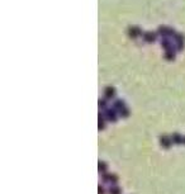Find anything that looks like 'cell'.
<instances>
[{
	"mask_svg": "<svg viewBox=\"0 0 185 194\" xmlns=\"http://www.w3.org/2000/svg\"><path fill=\"white\" fill-rule=\"evenodd\" d=\"M171 142H172V140H171L169 136H162L161 137V145H162V147L169 149L171 146Z\"/></svg>",
	"mask_w": 185,
	"mask_h": 194,
	"instance_id": "obj_1",
	"label": "cell"
},
{
	"mask_svg": "<svg viewBox=\"0 0 185 194\" xmlns=\"http://www.w3.org/2000/svg\"><path fill=\"white\" fill-rule=\"evenodd\" d=\"M109 194H122V189L117 184H112L109 188Z\"/></svg>",
	"mask_w": 185,
	"mask_h": 194,
	"instance_id": "obj_2",
	"label": "cell"
},
{
	"mask_svg": "<svg viewBox=\"0 0 185 194\" xmlns=\"http://www.w3.org/2000/svg\"><path fill=\"white\" fill-rule=\"evenodd\" d=\"M171 140H172V142H175V143H183L184 142L183 136H180L179 133H174L172 137H171Z\"/></svg>",
	"mask_w": 185,
	"mask_h": 194,
	"instance_id": "obj_3",
	"label": "cell"
},
{
	"mask_svg": "<svg viewBox=\"0 0 185 194\" xmlns=\"http://www.w3.org/2000/svg\"><path fill=\"white\" fill-rule=\"evenodd\" d=\"M98 169H99V173L100 174H104V173H107V170H108V165L105 162H103V161H99V164H98Z\"/></svg>",
	"mask_w": 185,
	"mask_h": 194,
	"instance_id": "obj_4",
	"label": "cell"
},
{
	"mask_svg": "<svg viewBox=\"0 0 185 194\" xmlns=\"http://www.w3.org/2000/svg\"><path fill=\"white\" fill-rule=\"evenodd\" d=\"M110 175L112 174H108V173L102 174V180L104 181V183H110Z\"/></svg>",
	"mask_w": 185,
	"mask_h": 194,
	"instance_id": "obj_5",
	"label": "cell"
},
{
	"mask_svg": "<svg viewBox=\"0 0 185 194\" xmlns=\"http://www.w3.org/2000/svg\"><path fill=\"white\" fill-rule=\"evenodd\" d=\"M118 175H117V174H112V175H110V184H117V183H118Z\"/></svg>",
	"mask_w": 185,
	"mask_h": 194,
	"instance_id": "obj_6",
	"label": "cell"
},
{
	"mask_svg": "<svg viewBox=\"0 0 185 194\" xmlns=\"http://www.w3.org/2000/svg\"><path fill=\"white\" fill-rule=\"evenodd\" d=\"M98 194H105V189H104V186H102V185L98 186Z\"/></svg>",
	"mask_w": 185,
	"mask_h": 194,
	"instance_id": "obj_7",
	"label": "cell"
},
{
	"mask_svg": "<svg viewBox=\"0 0 185 194\" xmlns=\"http://www.w3.org/2000/svg\"><path fill=\"white\" fill-rule=\"evenodd\" d=\"M184 143H185V137H184Z\"/></svg>",
	"mask_w": 185,
	"mask_h": 194,
	"instance_id": "obj_8",
	"label": "cell"
}]
</instances>
